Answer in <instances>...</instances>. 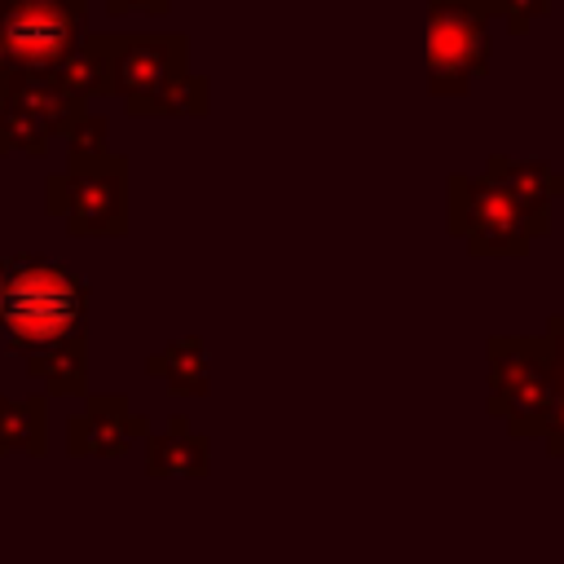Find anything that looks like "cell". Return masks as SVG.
I'll list each match as a JSON object with an SVG mask.
<instances>
[{
	"mask_svg": "<svg viewBox=\"0 0 564 564\" xmlns=\"http://www.w3.org/2000/svg\"><path fill=\"white\" fill-rule=\"evenodd\" d=\"M9 84H13V79H0V110H4V101H9Z\"/></svg>",
	"mask_w": 564,
	"mask_h": 564,
	"instance_id": "obj_23",
	"label": "cell"
},
{
	"mask_svg": "<svg viewBox=\"0 0 564 564\" xmlns=\"http://www.w3.org/2000/svg\"><path fill=\"white\" fill-rule=\"evenodd\" d=\"M542 441H546L551 454L564 458V388H560V397H555V405H551V414L542 423Z\"/></svg>",
	"mask_w": 564,
	"mask_h": 564,
	"instance_id": "obj_19",
	"label": "cell"
},
{
	"mask_svg": "<svg viewBox=\"0 0 564 564\" xmlns=\"http://www.w3.org/2000/svg\"><path fill=\"white\" fill-rule=\"evenodd\" d=\"M0 79H13V70H9V53H4V31H0Z\"/></svg>",
	"mask_w": 564,
	"mask_h": 564,
	"instance_id": "obj_22",
	"label": "cell"
},
{
	"mask_svg": "<svg viewBox=\"0 0 564 564\" xmlns=\"http://www.w3.org/2000/svg\"><path fill=\"white\" fill-rule=\"evenodd\" d=\"M485 18H502L511 31H529L533 18H542L551 9V0H471Z\"/></svg>",
	"mask_w": 564,
	"mask_h": 564,
	"instance_id": "obj_17",
	"label": "cell"
},
{
	"mask_svg": "<svg viewBox=\"0 0 564 564\" xmlns=\"http://www.w3.org/2000/svg\"><path fill=\"white\" fill-rule=\"evenodd\" d=\"M110 13H132V9H145V13H163L167 0H106Z\"/></svg>",
	"mask_w": 564,
	"mask_h": 564,
	"instance_id": "obj_21",
	"label": "cell"
},
{
	"mask_svg": "<svg viewBox=\"0 0 564 564\" xmlns=\"http://www.w3.org/2000/svg\"><path fill=\"white\" fill-rule=\"evenodd\" d=\"M26 366H31V375L44 379L57 397L84 392V339H66V344H57V348L31 352Z\"/></svg>",
	"mask_w": 564,
	"mask_h": 564,
	"instance_id": "obj_14",
	"label": "cell"
},
{
	"mask_svg": "<svg viewBox=\"0 0 564 564\" xmlns=\"http://www.w3.org/2000/svg\"><path fill=\"white\" fill-rule=\"evenodd\" d=\"M70 101H88V97H97V93H110V62H106V40L101 35H84L70 53H66V62L48 75Z\"/></svg>",
	"mask_w": 564,
	"mask_h": 564,
	"instance_id": "obj_12",
	"label": "cell"
},
{
	"mask_svg": "<svg viewBox=\"0 0 564 564\" xmlns=\"http://www.w3.org/2000/svg\"><path fill=\"white\" fill-rule=\"evenodd\" d=\"M546 348H551V366H555V379L564 388V313L551 317V335H546Z\"/></svg>",
	"mask_w": 564,
	"mask_h": 564,
	"instance_id": "obj_20",
	"label": "cell"
},
{
	"mask_svg": "<svg viewBox=\"0 0 564 564\" xmlns=\"http://www.w3.org/2000/svg\"><path fill=\"white\" fill-rule=\"evenodd\" d=\"M84 0H0V31L13 75H53L84 40Z\"/></svg>",
	"mask_w": 564,
	"mask_h": 564,
	"instance_id": "obj_6",
	"label": "cell"
},
{
	"mask_svg": "<svg viewBox=\"0 0 564 564\" xmlns=\"http://www.w3.org/2000/svg\"><path fill=\"white\" fill-rule=\"evenodd\" d=\"M110 62V93L137 110L185 70V35H101Z\"/></svg>",
	"mask_w": 564,
	"mask_h": 564,
	"instance_id": "obj_8",
	"label": "cell"
},
{
	"mask_svg": "<svg viewBox=\"0 0 564 564\" xmlns=\"http://www.w3.org/2000/svg\"><path fill=\"white\" fill-rule=\"evenodd\" d=\"M40 454L44 449V405L31 401H9L0 397V454Z\"/></svg>",
	"mask_w": 564,
	"mask_h": 564,
	"instance_id": "obj_15",
	"label": "cell"
},
{
	"mask_svg": "<svg viewBox=\"0 0 564 564\" xmlns=\"http://www.w3.org/2000/svg\"><path fill=\"white\" fill-rule=\"evenodd\" d=\"M0 291H4V260H0Z\"/></svg>",
	"mask_w": 564,
	"mask_h": 564,
	"instance_id": "obj_24",
	"label": "cell"
},
{
	"mask_svg": "<svg viewBox=\"0 0 564 564\" xmlns=\"http://www.w3.org/2000/svg\"><path fill=\"white\" fill-rule=\"evenodd\" d=\"M145 366H150V375H154V379H163L176 397H203V392H207V383H212V375H207V357H203V344H198L194 335L163 344Z\"/></svg>",
	"mask_w": 564,
	"mask_h": 564,
	"instance_id": "obj_13",
	"label": "cell"
},
{
	"mask_svg": "<svg viewBox=\"0 0 564 564\" xmlns=\"http://www.w3.org/2000/svg\"><path fill=\"white\" fill-rule=\"evenodd\" d=\"M84 115L79 101H70L48 75H13L9 101L0 110V154L9 150H44L53 137H66V128Z\"/></svg>",
	"mask_w": 564,
	"mask_h": 564,
	"instance_id": "obj_7",
	"label": "cell"
},
{
	"mask_svg": "<svg viewBox=\"0 0 564 564\" xmlns=\"http://www.w3.org/2000/svg\"><path fill=\"white\" fill-rule=\"evenodd\" d=\"M485 176L498 181V185H507V189L524 203L529 216H538V220L551 225V198L564 194V172H555V167L542 163V159H520V163H511V159L494 154L489 167H485Z\"/></svg>",
	"mask_w": 564,
	"mask_h": 564,
	"instance_id": "obj_10",
	"label": "cell"
},
{
	"mask_svg": "<svg viewBox=\"0 0 564 564\" xmlns=\"http://www.w3.org/2000/svg\"><path fill=\"white\" fill-rule=\"evenodd\" d=\"M207 110V79L181 70L163 93H154L150 101H141L132 115H203Z\"/></svg>",
	"mask_w": 564,
	"mask_h": 564,
	"instance_id": "obj_16",
	"label": "cell"
},
{
	"mask_svg": "<svg viewBox=\"0 0 564 564\" xmlns=\"http://www.w3.org/2000/svg\"><path fill=\"white\" fill-rule=\"evenodd\" d=\"M207 441L198 432H189V423L181 414L167 419V432L163 436H150L145 441V467L150 476H207Z\"/></svg>",
	"mask_w": 564,
	"mask_h": 564,
	"instance_id": "obj_11",
	"label": "cell"
},
{
	"mask_svg": "<svg viewBox=\"0 0 564 564\" xmlns=\"http://www.w3.org/2000/svg\"><path fill=\"white\" fill-rule=\"evenodd\" d=\"M560 397L546 335L489 344V410L507 419L516 436H542V423Z\"/></svg>",
	"mask_w": 564,
	"mask_h": 564,
	"instance_id": "obj_3",
	"label": "cell"
},
{
	"mask_svg": "<svg viewBox=\"0 0 564 564\" xmlns=\"http://www.w3.org/2000/svg\"><path fill=\"white\" fill-rule=\"evenodd\" d=\"M145 419L128 410V397H88L79 414L66 423V449L70 454H97L115 458L123 454L137 436H145Z\"/></svg>",
	"mask_w": 564,
	"mask_h": 564,
	"instance_id": "obj_9",
	"label": "cell"
},
{
	"mask_svg": "<svg viewBox=\"0 0 564 564\" xmlns=\"http://www.w3.org/2000/svg\"><path fill=\"white\" fill-rule=\"evenodd\" d=\"M84 286L57 264L40 256L4 260V291H0V330L4 344L22 357L79 339L84 322Z\"/></svg>",
	"mask_w": 564,
	"mask_h": 564,
	"instance_id": "obj_1",
	"label": "cell"
},
{
	"mask_svg": "<svg viewBox=\"0 0 564 564\" xmlns=\"http://www.w3.org/2000/svg\"><path fill=\"white\" fill-rule=\"evenodd\" d=\"M48 212L70 234H123L128 229V163L106 154H70L66 172L48 181Z\"/></svg>",
	"mask_w": 564,
	"mask_h": 564,
	"instance_id": "obj_4",
	"label": "cell"
},
{
	"mask_svg": "<svg viewBox=\"0 0 564 564\" xmlns=\"http://www.w3.org/2000/svg\"><path fill=\"white\" fill-rule=\"evenodd\" d=\"M489 18L471 0H427V84L441 97L467 93L489 70Z\"/></svg>",
	"mask_w": 564,
	"mask_h": 564,
	"instance_id": "obj_5",
	"label": "cell"
},
{
	"mask_svg": "<svg viewBox=\"0 0 564 564\" xmlns=\"http://www.w3.org/2000/svg\"><path fill=\"white\" fill-rule=\"evenodd\" d=\"M66 141H70V154H106V119L84 110L66 128Z\"/></svg>",
	"mask_w": 564,
	"mask_h": 564,
	"instance_id": "obj_18",
	"label": "cell"
},
{
	"mask_svg": "<svg viewBox=\"0 0 564 564\" xmlns=\"http://www.w3.org/2000/svg\"><path fill=\"white\" fill-rule=\"evenodd\" d=\"M449 229L467 238L476 256H524L529 242L542 238L551 225L529 216L524 203L507 185L489 181L485 172L480 176L454 172L449 176Z\"/></svg>",
	"mask_w": 564,
	"mask_h": 564,
	"instance_id": "obj_2",
	"label": "cell"
}]
</instances>
